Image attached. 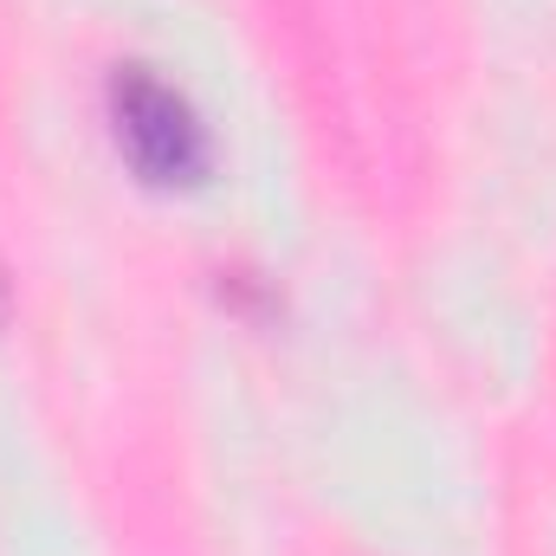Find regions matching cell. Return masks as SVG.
Listing matches in <instances>:
<instances>
[{"instance_id": "cell-1", "label": "cell", "mask_w": 556, "mask_h": 556, "mask_svg": "<svg viewBox=\"0 0 556 556\" xmlns=\"http://www.w3.org/2000/svg\"><path fill=\"white\" fill-rule=\"evenodd\" d=\"M111 130H117V149L149 181H188L207 155L201 117L188 111V98L137 65L111 78Z\"/></svg>"}]
</instances>
